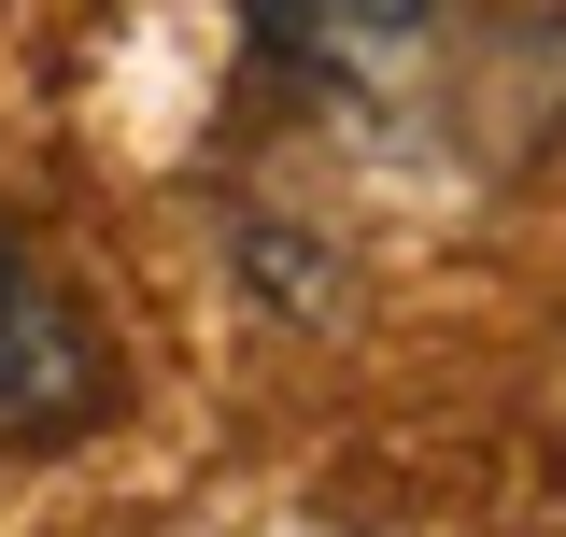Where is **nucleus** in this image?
<instances>
[{
	"mask_svg": "<svg viewBox=\"0 0 566 537\" xmlns=\"http://www.w3.org/2000/svg\"><path fill=\"white\" fill-rule=\"evenodd\" d=\"M439 29H453V0H255V43H270L297 85H340V99L397 85Z\"/></svg>",
	"mask_w": 566,
	"mask_h": 537,
	"instance_id": "2",
	"label": "nucleus"
},
{
	"mask_svg": "<svg viewBox=\"0 0 566 537\" xmlns=\"http://www.w3.org/2000/svg\"><path fill=\"white\" fill-rule=\"evenodd\" d=\"M114 410V339L29 227H0V453H57Z\"/></svg>",
	"mask_w": 566,
	"mask_h": 537,
	"instance_id": "1",
	"label": "nucleus"
}]
</instances>
